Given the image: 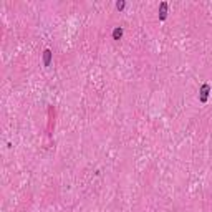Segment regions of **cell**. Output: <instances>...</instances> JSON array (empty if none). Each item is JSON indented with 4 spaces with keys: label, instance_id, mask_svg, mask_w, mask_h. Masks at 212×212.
Returning a JSON list of instances; mask_svg holds the SVG:
<instances>
[{
    "label": "cell",
    "instance_id": "cell-1",
    "mask_svg": "<svg viewBox=\"0 0 212 212\" xmlns=\"http://www.w3.org/2000/svg\"><path fill=\"white\" fill-rule=\"evenodd\" d=\"M209 95H210V85L204 83L201 86V90H199V101H201V103H207Z\"/></svg>",
    "mask_w": 212,
    "mask_h": 212
},
{
    "label": "cell",
    "instance_id": "cell-3",
    "mask_svg": "<svg viewBox=\"0 0 212 212\" xmlns=\"http://www.w3.org/2000/svg\"><path fill=\"white\" fill-rule=\"evenodd\" d=\"M51 55H53V53H51V50H48V48L43 51V65H45V66H50V63H51Z\"/></svg>",
    "mask_w": 212,
    "mask_h": 212
},
{
    "label": "cell",
    "instance_id": "cell-4",
    "mask_svg": "<svg viewBox=\"0 0 212 212\" xmlns=\"http://www.w3.org/2000/svg\"><path fill=\"white\" fill-rule=\"evenodd\" d=\"M123 37V28L121 27H116L113 30V40H121Z\"/></svg>",
    "mask_w": 212,
    "mask_h": 212
},
{
    "label": "cell",
    "instance_id": "cell-2",
    "mask_svg": "<svg viewBox=\"0 0 212 212\" xmlns=\"http://www.w3.org/2000/svg\"><path fill=\"white\" fill-rule=\"evenodd\" d=\"M167 8H169L167 2H161V3H159V20H166L167 19Z\"/></svg>",
    "mask_w": 212,
    "mask_h": 212
},
{
    "label": "cell",
    "instance_id": "cell-5",
    "mask_svg": "<svg viewBox=\"0 0 212 212\" xmlns=\"http://www.w3.org/2000/svg\"><path fill=\"white\" fill-rule=\"evenodd\" d=\"M125 7H126V2H125V0H119V2H116V8H118V10H123Z\"/></svg>",
    "mask_w": 212,
    "mask_h": 212
}]
</instances>
